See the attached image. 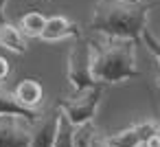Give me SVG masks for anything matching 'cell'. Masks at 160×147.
I'll return each mask as SVG.
<instances>
[{"mask_svg":"<svg viewBox=\"0 0 160 147\" xmlns=\"http://www.w3.org/2000/svg\"><path fill=\"white\" fill-rule=\"evenodd\" d=\"M156 84H158V86H160V73H158V77H156Z\"/></svg>","mask_w":160,"mask_h":147,"instance_id":"cell-21","label":"cell"},{"mask_svg":"<svg viewBox=\"0 0 160 147\" xmlns=\"http://www.w3.org/2000/svg\"><path fill=\"white\" fill-rule=\"evenodd\" d=\"M5 9H7V0H0V24L7 22V13H5Z\"/></svg>","mask_w":160,"mask_h":147,"instance_id":"cell-20","label":"cell"},{"mask_svg":"<svg viewBox=\"0 0 160 147\" xmlns=\"http://www.w3.org/2000/svg\"><path fill=\"white\" fill-rule=\"evenodd\" d=\"M9 75V62L5 57H0V81H5Z\"/></svg>","mask_w":160,"mask_h":147,"instance_id":"cell-18","label":"cell"},{"mask_svg":"<svg viewBox=\"0 0 160 147\" xmlns=\"http://www.w3.org/2000/svg\"><path fill=\"white\" fill-rule=\"evenodd\" d=\"M68 84L72 90H83L94 86L97 81L92 79V48L90 40L83 35L75 38V44L68 53Z\"/></svg>","mask_w":160,"mask_h":147,"instance_id":"cell-4","label":"cell"},{"mask_svg":"<svg viewBox=\"0 0 160 147\" xmlns=\"http://www.w3.org/2000/svg\"><path fill=\"white\" fill-rule=\"evenodd\" d=\"M92 134H94L92 121H88V123H83V125H77V127H75V147H90Z\"/></svg>","mask_w":160,"mask_h":147,"instance_id":"cell-14","label":"cell"},{"mask_svg":"<svg viewBox=\"0 0 160 147\" xmlns=\"http://www.w3.org/2000/svg\"><path fill=\"white\" fill-rule=\"evenodd\" d=\"M158 9V3H125V0H99L94 5L88 31L103 38H127L136 44L147 27L149 13Z\"/></svg>","mask_w":160,"mask_h":147,"instance_id":"cell-1","label":"cell"},{"mask_svg":"<svg viewBox=\"0 0 160 147\" xmlns=\"http://www.w3.org/2000/svg\"><path fill=\"white\" fill-rule=\"evenodd\" d=\"M136 42L127 38H105L101 42L90 40L92 48V79L110 86L140 77L136 68Z\"/></svg>","mask_w":160,"mask_h":147,"instance_id":"cell-2","label":"cell"},{"mask_svg":"<svg viewBox=\"0 0 160 147\" xmlns=\"http://www.w3.org/2000/svg\"><path fill=\"white\" fill-rule=\"evenodd\" d=\"M125 3H140V0H125Z\"/></svg>","mask_w":160,"mask_h":147,"instance_id":"cell-22","label":"cell"},{"mask_svg":"<svg viewBox=\"0 0 160 147\" xmlns=\"http://www.w3.org/2000/svg\"><path fill=\"white\" fill-rule=\"evenodd\" d=\"M90 147H110V145H108V136H103V134H99V132L94 129V134H92V138H90Z\"/></svg>","mask_w":160,"mask_h":147,"instance_id":"cell-17","label":"cell"},{"mask_svg":"<svg viewBox=\"0 0 160 147\" xmlns=\"http://www.w3.org/2000/svg\"><path fill=\"white\" fill-rule=\"evenodd\" d=\"M53 147H75V125L66 119V114L62 110H59V123H57V134H55Z\"/></svg>","mask_w":160,"mask_h":147,"instance_id":"cell-12","label":"cell"},{"mask_svg":"<svg viewBox=\"0 0 160 147\" xmlns=\"http://www.w3.org/2000/svg\"><path fill=\"white\" fill-rule=\"evenodd\" d=\"M0 46H5L7 51H11L16 55H24L27 53V40H24L22 31L16 24H11V22L0 24Z\"/></svg>","mask_w":160,"mask_h":147,"instance_id":"cell-10","label":"cell"},{"mask_svg":"<svg viewBox=\"0 0 160 147\" xmlns=\"http://www.w3.org/2000/svg\"><path fill=\"white\" fill-rule=\"evenodd\" d=\"M103 92H105V86L94 84L90 88L75 90L70 97H59L55 108H59L66 114V119L77 127V125H83V123L94 119V114L99 110V103L103 99Z\"/></svg>","mask_w":160,"mask_h":147,"instance_id":"cell-3","label":"cell"},{"mask_svg":"<svg viewBox=\"0 0 160 147\" xmlns=\"http://www.w3.org/2000/svg\"><path fill=\"white\" fill-rule=\"evenodd\" d=\"M134 127H136V132H138V136H140L142 145H145V140H147L149 136H153V134L158 132V125H156L153 121H142V123H136Z\"/></svg>","mask_w":160,"mask_h":147,"instance_id":"cell-16","label":"cell"},{"mask_svg":"<svg viewBox=\"0 0 160 147\" xmlns=\"http://www.w3.org/2000/svg\"><path fill=\"white\" fill-rule=\"evenodd\" d=\"M108 145L110 147H142V140L136 132V127H125L112 136H108Z\"/></svg>","mask_w":160,"mask_h":147,"instance_id":"cell-13","label":"cell"},{"mask_svg":"<svg viewBox=\"0 0 160 147\" xmlns=\"http://www.w3.org/2000/svg\"><path fill=\"white\" fill-rule=\"evenodd\" d=\"M44 24H46V18H44L40 11H29V13H24V16L20 18L18 29L22 31L24 38H40Z\"/></svg>","mask_w":160,"mask_h":147,"instance_id":"cell-11","label":"cell"},{"mask_svg":"<svg viewBox=\"0 0 160 147\" xmlns=\"http://www.w3.org/2000/svg\"><path fill=\"white\" fill-rule=\"evenodd\" d=\"M158 134H160V125H158Z\"/></svg>","mask_w":160,"mask_h":147,"instance_id":"cell-23","label":"cell"},{"mask_svg":"<svg viewBox=\"0 0 160 147\" xmlns=\"http://www.w3.org/2000/svg\"><path fill=\"white\" fill-rule=\"evenodd\" d=\"M0 114L22 116V119H27L29 123H33V121L40 116L38 110H29V108H24V105L16 99V94H13L11 90H7L5 86H0Z\"/></svg>","mask_w":160,"mask_h":147,"instance_id":"cell-9","label":"cell"},{"mask_svg":"<svg viewBox=\"0 0 160 147\" xmlns=\"http://www.w3.org/2000/svg\"><path fill=\"white\" fill-rule=\"evenodd\" d=\"M0 147H31V123L22 116L0 114Z\"/></svg>","mask_w":160,"mask_h":147,"instance_id":"cell-5","label":"cell"},{"mask_svg":"<svg viewBox=\"0 0 160 147\" xmlns=\"http://www.w3.org/2000/svg\"><path fill=\"white\" fill-rule=\"evenodd\" d=\"M81 29L77 22H70L66 16H51L46 18V24L42 29L40 40L44 42H59V40H68V38H79Z\"/></svg>","mask_w":160,"mask_h":147,"instance_id":"cell-7","label":"cell"},{"mask_svg":"<svg viewBox=\"0 0 160 147\" xmlns=\"http://www.w3.org/2000/svg\"><path fill=\"white\" fill-rule=\"evenodd\" d=\"M140 40H142V44L149 48V53H151V55L158 59V64H160V40H158V38H156V35H153V33H151L147 27L142 29V33H140Z\"/></svg>","mask_w":160,"mask_h":147,"instance_id":"cell-15","label":"cell"},{"mask_svg":"<svg viewBox=\"0 0 160 147\" xmlns=\"http://www.w3.org/2000/svg\"><path fill=\"white\" fill-rule=\"evenodd\" d=\"M57 123H59V108L46 114H40L31 123V147H53Z\"/></svg>","mask_w":160,"mask_h":147,"instance_id":"cell-6","label":"cell"},{"mask_svg":"<svg viewBox=\"0 0 160 147\" xmlns=\"http://www.w3.org/2000/svg\"><path fill=\"white\" fill-rule=\"evenodd\" d=\"M142 147H160V134L156 132L153 136H149V138L145 140V145H142Z\"/></svg>","mask_w":160,"mask_h":147,"instance_id":"cell-19","label":"cell"},{"mask_svg":"<svg viewBox=\"0 0 160 147\" xmlns=\"http://www.w3.org/2000/svg\"><path fill=\"white\" fill-rule=\"evenodd\" d=\"M13 94L24 108L38 110L42 105V99H44V88L38 79H22L18 84V88L13 90Z\"/></svg>","mask_w":160,"mask_h":147,"instance_id":"cell-8","label":"cell"}]
</instances>
